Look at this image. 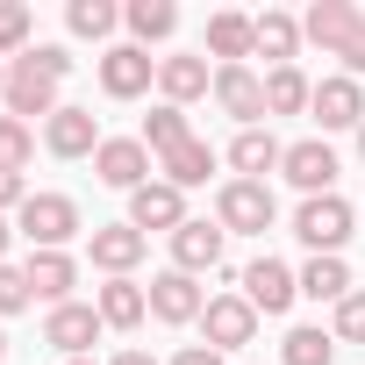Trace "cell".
Segmentation results:
<instances>
[{"mask_svg": "<svg viewBox=\"0 0 365 365\" xmlns=\"http://www.w3.org/2000/svg\"><path fill=\"white\" fill-rule=\"evenodd\" d=\"M79 230L86 222H79V201L72 194H29L22 215H15V237H29V251H65Z\"/></svg>", "mask_w": 365, "mask_h": 365, "instance_id": "1", "label": "cell"}, {"mask_svg": "<svg viewBox=\"0 0 365 365\" xmlns=\"http://www.w3.org/2000/svg\"><path fill=\"white\" fill-rule=\"evenodd\" d=\"M215 222H222L230 237H265V230L279 222V201H272L265 179H222V194H215Z\"/></svg>", "mask_w": 365, "mask_h": 365, "instance_id": "2", "label": "cell"}, {"mask_svg": "<svg viewBox=\"0 0 365 365\" xmlns=\"http://www.w3.org/2000/svg\"><path fill=\"white\" fill-rule=\"evenodd\" d=\"M351 201L344 194H315V201H301L294 208V237L315 251V258H344V244H351Z\"/></svg>", "mask_w": 365, "mask_h": 365, "instance_id": "3", "label": "cell"}, {"mask_svg": "<svg viewBox=\"0 0 365 365\" xmlns=\"http://www.w3.org/2000/svg\"><path fill=\"white\" fill-rule=\"evenodd\" d=\"M93 72H101V93H108V101H143V93L158 86V58L136 51V43H108V51L93 58Z\"/></svg>", "mask_w": 365, "mask_h": 365, "instance_id": "4", "label": "cell"}, {"mask_svg": "<svg viewBox=\"0 0 365 365\" xmlns=\"http://www.w3.org/2000/svg\"><path fill=\"white\" fill-rule=\"evenodd\" d=\"M93 172H101V187L136 194V187H150L158 158H150V143H143V136H108V143L93 150Z\"/></svg>", "mask_w": 365, "mask_h": 365, "instance_id": "5", "label": "cell"}, {"mask_svg": "<svg viewBox=\"0 0 365 365\" xmlns=\"http://www.w3.org/2000/svg\"><path fill=\"white\" fill-rule=\"evenodd\" d=\"M0 101H8V115H15V122H29V129H36V122H51V115L65 108V101H58V79H51V72H36L29 58H15V65H8V93H0Z\"/></svg>", "mask_w": 365, "mask_h": 365, "instance_id": "6", "label": "cell"}, {"mask_svg": "<svg viewBox=\"0 0 365 365\" xmlns=\"http://www.w3.org/2000/svg\"><path fill=\"white\" fill-rule=\"evenodd\" d=\"M258 336V308L244 301V294H208V308H201V344L208 351H244Z\"/></svg>", "mask_w": 365, "mask_h": 365, "instance_id": "7", "label": "cell"}, {"mask_svg": "<svg viewBox=\"0 0 365 365\" xmlns=\"http://www.w3.org/2000/svg\"><path fill=\"white\" fill-rule=\"evenodd\" d=\"M215 108L237 129H265V79L251 65H215Z\"/></svg>", "mask_w": 365, "mask_h": 365, "instance_id": "8", "label": "cell"}, {"mask_svg": "<svg viewBox=\"0 0 365 365\" xmlns=\"http://www.w3.org/2000/svg\"><path fill=\"white\" fill-rule=\"evenodd\" d=\"M194 215H187V194L172 187V179H150V187H136L129 194V230H158V237H172V230H187Z\"/></svg>", "mask_w": 365, "mask_h": 365, "instance_id": "9", "label": "cell"}, {"mask_svg": "<svg viewBox=\"0 0 365 365\" xmlns=\"http://www.w3.org/2000/svg\"><path fill=\"white\" fill-rule=\"evenodd\" d=\"M143 294H150V315H158L165 329H187V322H201V308H208L201 279H194V272H172V265H165Z\"/></svg>", "mask_w": 365, "mask_h": 365, "instance_id": "10", "label": "cell"}, {"mask_svg": "<svg viewBox=\"0 0 365 365\" xmlns=\"http://www.w3.org/2000/svg\"><path fill=\"white\" fill-rule=\"evenodd\" d=\"M279 172L301 187V201H315V194H336V150H329V136H301V143H287Z\"/></svg>", "mask_w": 365, "mask_h": 365, "instance_id": "11", "label": "cell"}, {"mask_svg": "<svg viewBox=\"0 0 365 365\" xmlns=\"http://www.w3.org/2000/svg\"><path fill=\"white\" fill-rule=\"evenodd\" d=\"M244 301H251L258 315H287V308L301 301V272L279 265V258H251V265H244Z\"/></svg>", "mask_w": 365, "mask_h": 365, "instance_id": "12", "label": "cell"}, {"mask_svg": "<svg viewBox=\"0 0 365 365\" xmlns=\"http://www.w3.org/2000/svg\"><path fill=\"white\" fill-rule=\"evenodd\" d=\"M101 329H108V322H101V308H93V301H65V308H51V315H43V344H51V351H65V358H86V351L101 344Z\"/></svg>", "mask_w": 365, "mask_h": 365, "instance_id": "13", "label": "cell"}, {"mask_svg": "<svg viewBox=\"0 0 365 365\" xmlns=\"http://www.w3.org/2000/svg\"><path fill=\"white\" fill-rule=\"evenodd\" d=\"M101 143H108V136H101V115H93V108H72V101H65V108L43 122V150H51V158H93Z\"/></svg>", "mask_w": 365, "mask_h": 365, "instance_id": "14", "label": "cell"}, {"mask_svg": "<svg viewBox=\"0 0 365 365\" xmlns=\"http://www.w3.org/2000/svg\"><path fill=\"white\" fill-rule=\"evenodd\" d=\"M308 115L322 122V136H329V129H351V136H358V122H365V86L344 79V72H329V79H315Z\"/></svg>", "mask_w": 365, "mask_h": 365, "instance_id": "15", "label": "cell"}, {"mask_svg": "<svg viewBox=\"0 0 365 365\" xmlns=\"http://www.w3.org/2000/svg\"><path fill=\"white\" fill-rule=\"evenodd\" d=\"M222 244H230V230L222 222H187V230H172V272H222Z\"/></svg>", "mask_w": 365, "mask_h": 365, "instance_id": "16", "label": "cell"}, {"mask_svg": "<svg viewBox=\"0 0 365 365\" xmlns=\"http://www.w3.org/2000/svg\"><path fill=\"white\" fill-rule=\"evenodd\" d=\"M86 251H93V265H101L108 279H129V272L143 265L150 237H143V230H129V222H101V230L86 237Z\"/></svg>", "mask_w": 365, "mask_h": 365, "instance_id": "17", "label": "cell"}, {"mask_svg": "<svg viewBox=\"0 0 365 365\" xmlns=\"http://www.w3.org/2000/svg\"><path fill=\"white\" fill-rule=\"evenodd\" d=\"M158 93L172 108H187L201 93H215V72H208V51H179V58H158Z\"/></svg>", "mask_w": 365, "mask_h": 365, "instance_id": "18", "label": "cell"}, {"mask_svg": "<svg viewBox=\"0 0 365 365\" xmlns=\"http://www.w3.org/2000/svg\"><path fill=\"white\" fill-rule=\"evenodd\" d=\"M358 22H365V15H358V0H315V8L301 15V43H315L322 58H336L344 36H351Z\"/></svg>", "mask_w": 365, "mask_h": 365, "instance_id": "19", "label": "cell"}, {"mask_svg": "<svg viewBox=\"0 0 365 365\" xmlns=\"http://www.w3.org/2000/svg\"><path fill=\"white\" fill-rule=\"evenodd\" d=\"M22 272H29V294L51 301V308H65L72 287H79V258H72V251H29Z\"/></svg>", "mask_w": 365, "mask_h": 365, "instance_id": "20", "label": "cell"}, {"mask_svg": "<svg viewBox=\"0 0 365 365\" xmlns=\"http://www.w3.org/2000/svg\"><path fill=\"white\" fill-rule=\"evenodd\" d=\"M208 58H215V65H244V58H258V15H237V8L208 15Z\"/></svg>", "mask_w": 365, "mask_h": 365, "instance_id": "21", "label": "cell"}, {"mask_svg": "<svg viewBox=\"0 0 365 365\" xmlns=\"http://www.w3.org/2000/svg\"><path fill=\"white\" fill-rule=\"evenodd\" d=\"M215 165H222V158H215L201 136H187L179 150H165V158H158V179H172V187L187 194V187H208V179H215Z\"/></svg>", "mask_w": 365, "mask_h": 365, "instance_id": "22", "label": "cell"}, {"mask_svg": "<svg viewBox=\"0 0 365 365\" xmlns=\"http://www.w3.org/2000/svg\"><path fill=\"white\" fill-rule=\"evenodd\" d=\"M122 29H129V43H136V51H150V43H172V29H179V8H172V0H129V8H122Z\"/></svg>", "mask_w": 365, "mask_h": 365, "instance_id": "23", "label": "cell"}, {"mask_svg": "<svg viewBox=\"0 0 365 365\" xmlns=\"http://www.w3.org/2000/svg\"><path fill=\"white\" fill-rule=\"evenodd\" d=\"M279 158H287V143L272 129H237V143H230L237 179H265V172H279Z\"/></svg>", "mask_w": 365, "mask_h": 365, "instance_id": "24", "label": "cell"}, {"mask_svg": "<svg viewBox=\"0 0 365 365\" xmlns=\"http://www.w3.org/2000/svg\"><path fill=\"white\" fill-rule=\"evenodd\" d=\"M93 308H101V322H108V329H143V315H150V294H143L136 279H108V287L93 294Z\"/></svg>", "mask_w": 365, "mask_h": 365, "instance_id": "25", "label": "cell"}, {"mask_svg": "<svg viewBox=\"0 0 365 365\" xmlns=\"http://www.w3.org/2000/svg\"><path fill=\"white\" fill-rule=\"evenodd\" d=\"M308 101H315V79L301 65H272L265 72V115H308Z\"/></svg>", "mask_w": 365, "mask_h": 365, "instance_id": "26", "label": "cell"}, {"mask_svg": "<svg viewBox=\"0 0 365 365\" xmlns=\"http://www.w3.org/2000/svg\"><path fill=\"white\" fill-rule=\"evenodd\" d=\"M258 58H272V65H294V58H301V15H287V8H265V15H258Z\"/></svg>", "mask_w": 365, "mask_h": 365, "instance_id": "27", "label": "cell"}, {"mask_svg": "<svg viewBox=\"0 0 365 365\" xmlns=\"http://www.w3.org/2000/svg\"><path fill=\"white\" fill-rule=\"evenodd\" d=\"M301 294L336 308V301H351L358 287H351V265H344V258H308V265H301Z\"/></svg>", "mask_w": 365, "mask_h": 365, "instance_id": "28", "label": "cell"}, {"mask_svg": "<svg viewBox=\"0 0 365 365\" xmlns=\"http://www.w3.org/2000/svg\"><path fill=\"white\" fill-rule=\"evenodd\" d=\"M65 29H72L79 43H108V36L122 29V8H115V0H72V8H65Z\"/></svg>", "mask_w": 365, "mask_h": 365, "instance_id": "29", "label": "cell"}, {"mask_svg": "<svg viewBox=\"0 0 365 365\" xmlns=\"http://www.w3.org/2000/svg\"><path fill=\"white\" fill-rule=\"evenodd\" d=\"M143 143H150V158H165V150H179L194 136V122H187V108H172V101H158L150 115H143V129H136Z\"/></svg>", "mask_w": 365, "mask_h": 365, "instance_id": "30", "label": "cell"}, {"mask_svg": "<svg viewBox=\"0 0 365 365\" xmlns=\"http://www.w3.org/2000/svg\"><path fill=\"white\" fill-rule=\"evenodd\" d=\"M279 365H336V336H329V329H315V322H301V329H287Z\"/></svg>", "mask_w": 365, "mask_h": 365, "instance_id": "31", "label": "cell"}, {"mask_svg": "<svg viewBox=\"0 0 365 365\" xmlns=\"http://www.w3.org/2000/svg\"><path fill=\"white\" fill-rule=\"evenodd\" d=\"M22 51H36V15L22 0H0V65H15Z\"/></svg>", "mask_w": 365, "mask_h": 365, "instance_id": "32", "label": "cell"}, {"mask_svg": "<svg viewBox=\"0 0 365 365\" xmlns=\"http://www.w3.org/2000/svg\"><path fill=\"white\" fill-rule=\"evenodd\" d=\"M29 158H36V129L15 122V115H0V172H22Z\"/></svg>", "mask_w": 365, "mask_h": 365, "instance_id": "33", "label": "cell"}, {"mask_svg": "<svg viewBox=\"0 0 365 365\" xmlns=\"http://www.w3.org/2000/svg\"><path fill=\"white\" fill-rule=\"evenodd\" d=\"M329 336H336V344H365V294L336 301V315H329Z\"/></svg>", "mask_w": 365, "mask_h": 365, "instance_id": "34", "label": "cell"}, {"mask_svg": "<svg viewBox=\"0 0 365 365\" xmlns=\"http://www.w3.org/2000/svg\"><path fill=\"white\" fill-rule=\"evenodd\" d=\"M22 308H36L29 272H22V265H0V315H22Z\"/></svg>", "mask_w": 365, "mask_h": 365, "instance_id": "35", "label": "cell"}, {"mask_svg": "<svg viewBox=\"0 0 365 365\" xmlns=\"http://www.w3.org/2000/svg\"><path fill=\"white\" fill-rule=\"evenodd\" d=\"M22 58H29V65H36V72H51V79H58V86H65V79H72V51H65V43H36V51H22Z\"/></svg>", "mask_w": 365, "mask_h": 365, "instance_id": "36", "label": "cell"}, {"mask_svg": "<svg viewBox=\"0 0 365 365\" xmlns=\"http://www.w3.org/2000/svg\"><path fill=\"white\" fill-rule=\"evenodd\" d=\"M336 58H344V79H358V86H365V22L344 36V51H336Z\"/></svg>", "mask_w": 365, "mask_h": 365, "instance_id": "37", "label": "cell"}, {"mask_svg": "<svg viewBox=\"0 0 365 365\" xmlns=\"http://www.w3.org/2000/svg\"><path fill=\"white\" fill-rule=\"evenodd\" d=\"M29 187H22V172H0V215H22Z\"/></svg>", "mask_w": 365, "mask_h": 365, "instance_id": "38", "label": "cell"}, {"mask_svg": "<svg viewBox=\"0 0 365 365\" xmlns=\"http://www.w3.org/2000/svg\"><path fill=\"white\" fill-rule=\"evenodd\" d=\"M172 365H222V351H208V344H187V351H179Z\"/></svg>", "mask_w": 365, "mask_h": 365, "instance_id": "39", "label": "cell"}, {"mask_svg": "<svg viewBox=\"0 0 365 365\" xmlns=\"http://www.w3.org/2000/svg\"><path fill=\"white\" fill-rule=\"evenodd\" d=\"M108 365H158V358H150V351H143V344H122V351H115V358H108Z\"/></svg>", "mask_w": 365, "mask_h": 365, "instance_id": "40", "label": "cell"}, {"mask_svg": "<svg viewBox=\"0 0 365 365\" xmlns=\"http://www.w3.org/2000/svg\"><path fill=\"white\" fill-rule=\"evenodd\" d=\"M8 244H15V222H8V215H0V265H8Z\"/></svg>", "mask_w": 365, "mask_h": 365, "instance_id": "41", "label": "cell"}, {"mask_svg": "<svg viewBox=\"0 0 365 365\" xmlns=\"http://www.w3.org/2000/svg\"><path fill=\"white\" fill-rule=\"evenodd\" d=\"M358 158H365V122H358Z\"/></svg>", "mask_w": 365, "mask_h": 365, "instance_id": "42", "label": "cell"}, {"mask_svg": "<svg viewBox=\"0 0 365 365\" xmlns=\"http://www.w3.org/2000/svg\"><path fill=\"white\" fill-rule=\"evenodd\" d=\"M0 358H8V329H0Z\"/></svg>", "mask_w": 365, "mask_h": 365, "instance_id": "43", "label": "cell"}, {"mask_svg": "<svg viewBox=\"0 0 365 365\" xmlns=\"http://www.w3.org/2000/svg\"><path fill=\"white\" fill-rule=\"evenodd\" d=\"M0 93H8V65H0Z\"/></svg>", "mask_w": 365, "mask_h": 365, "instance_id": "44", "label": "cell"}, {"mask_svg": "<svg viewBox=\"0 0 365 365\" xmlns=\"http://www.w3.org/2000/svg\"><path fill=\"white\" fill-rule=\"evenodd\" d=\"M65 365H93V358H65Z\"/></svg>", "mask_w": 365, "mask_h": 365, "instance_id": "45", "label": "cell"}]
</instances>
